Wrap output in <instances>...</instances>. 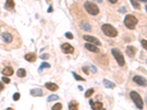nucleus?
<instances>
[{
    "instance_id": "nucleus-16",
    "label": "nucleus",
    "mask_w": 147,
    "mask_h": 110,
    "mask_svg": "<svg viewBox=\"0 0 147 110\" xmlns=\"http://www.w3.org/2000/svg\"><path fill=\"white\" fill-rule=\"evenodd\" d=\"M13 72H14V70L12 67L7 66L3 69V70L2 71V73L3 75L7 76H12L13 74Z\"/></svg>"
},
{
    "instance_id": "nucleus-36",
    "label": "nucleus",
    "mask_w": 147,
    "mask_h": 110,
    "mask_svg": "<svg viewBox=\"0 0 147 110\" xmlns=\"http://www.w3.org/2000/svg\"><path fill=\"white\" fill-rule=\"evenodd\" d=\"M0 86H1V89H0V90H1V91H2V90H4V85H2V82H1V83H0Z\"/></svg>"
},
{
    "instance_id": "nucleus-42",
    "label": "nucleus",
    "mask_w": 147,
    "mask_h": 110,
    "mask_svg": "<svg viewBox=\"0 0 147 110\" xmlns=\"http://www.w3.org/2000/svg\"><path fill=\"white\" fill-rule=\"evenodd\" d=\"M7 109H12V108H7Z\"/></svg>"
},
{
    "instance_id": "nucleus-26",
    "label": "nucleus",
    "mask_w": 147,
    "mask_h": 110,
    "mask_svg": "<svg viewBox=\"0 0 147 110\" xmlns=\"http://www.w3.org/2000/svg\"><path fill=\"white\" fill-rule=\"evenodd\" d=\"M62 108H63L62 104H61L60 103H55L54 106H52V109H53V110H60V109H62Z\"/></svg>"
},
{
    "instance_id": "nucleus-39",
    "label": "nucleus",
    "mask_w": 147,
    "mask_h": 110,
    "mask_svg": "<svg viewBox=\"0 0 147 110\" xmlns=\"http://www.w3.org/2000/svg\"><path fill=\"white\" fill-rule=\"evenodd\" d=\"M140 2H147V0H138Z\"/></svg>"
},
{
    "instance_id": "nucleus-9",
    "label": "nucleus",
    "mask_w": 147,
    "mask_h": 110,
    "mask_svg": "<svg viewBox=\"0 0 147 110\" xmlns=\"http://www.w3.org/2000/svg\"><path fill=\"white\" fill-rule=\"evenodd\" d=\"M30 95H32V97L43 96L44 93H43V90L40 88H34L30 90Z\"/></svg>"
},
{
    "instance_id": "nucleus-15",
    "label": "nucleus",
    "mask_w": 147,
    "mask_h": 110,
    "mask_svg": "<svg viewBox=\"0 0 147 110\" xmlns=\"http://www.w3.org/2000/svg\"><path fill=\"white\" fill-rule=\"evenodd\" d=\"M24 59L30 62H34L36 60L37 56L35 53H29L25 55Z\"/></svg>"
},
{
    "instance_id": "nucleus-29",
    "label": "nucleus",
    "mask_w": 147,
    "mask_h": 110,
    "mask_svg": "<svg viewBox=\"0 0 147 110\" xmlns=\"http://www.w3.org/2000/svg\"><path fill=\"white\" fill-rule=\"evenodd\" d=\"M39 58L42 59V60H48L49 58V54H44L39 56Z\"/></svg>"
},
{
    "instance_id": "nucleus-45",
    "label": "nucleus",
    "mask_w": 147,
    "mask_h": 110,
    "mask_svg": "<svg viewBox=\"0 0 147 110\" xmlns=\"http://www.w3.org/2000/svg\"><path fill=\"white\" fill-rule=\"evenodd\" d=\"M146 63H147V60H146Z\"/></svg>"
},
{
    "instance_id": "nucleus-11",
    "label": "nucleus",
    "mask_w": 147,
    "mask_h": 110,
    "mask_svg": "<svg viewBox=\"0 0 147 110\" xmlns=\"http://www.w3.org/2000/svg\"><path fill=\"white\" fill-rule=\"evenodd\" d=\"M90 107H91L92 109H103V103L102 102H99V101H96V102H94L93 101V100H90Z\"/></svg>"
},
{
    "instance_id": "nucleus-33",
    "label": "nucleus",
    "mask_w": 147,
    "mask_h": 110,
    "mask_svg": "<svg viewBox=\"0 0 147 110\" xmlns=\"http://www.w3.org/2000/svg\"><path fill=\"white\" fill-rule=\"evenodd\" d=\"M2 81H3V82L6 84H9L10 82V78H7V77H2Z\"/></svg>"
},
{
    "instance_id": "nucleus-8",
    "label": "nucleus",
    "mask_w": 147,
    "mask_h": 110,
    "mask_svg": "<svg viewBox=\"0 0 147 110\" xmlns=\"http://www.w3.org/2000/svg\"><path fill=\"white\" fill-rule=\"evenodd\" d=\"M132 80L136 82V83H137L138 85L143 86V87H145L147 85L146 80L144 77L140 76H135L133 77V78H132Z\"/></svg>"
},
{
    "instance_id": "nucleus-44",
    "label": "nucleus",
    "mask_w": 147,
    "mask_h": 110,
    "mask_svg": "<svg viewBox=\"0 0 147 110\" xmlns=\"http://www.w3.org/2000/svg\"><path fill=\"white\" fill-rule=\"evenodd\" d=\"M146 11H147V5L146 6Z\"/></svg>"
},
{
    "instance_id": "nucleus-10",
    "label": "nucleus",
    "mask_w": 147,
    "mask_h": 110,
    "mask_svg": "<svg viewBox=\"0 0 147 110\" xmlns=\"http://www.w3.org/2000/svg\"><path fill=\"white\" fill-rule=\"evenodd\" d=\"M2 38L3 41L6 44H10L13 41V36L8 32H2Z\"/></svg>"
},
{
    "instance_id": "nucleus-40",
    "label": "nucleus",
    "mask_w": 147,
    "mask_h": 110,
    "mask_svg": "<svg viewBox=\"0 0 147 110\" xmlns=\"http://www.w3.org/2000/svg\"><path fill=\"white\" fill-rule=\"evenodd\" d=\"M78 88L80 89V90H83V88H82V87H81V86H79V87H78Z\"/></svg>"
},
{
    "instance_id": "nucleus-12",
    "label": "nucleus",
    "mask_w": 147,
    "mask_h": 110,
    "mask_svg": "<svg viewBox=\"0 0 147 110\" xmlns=\"http://www.w3.org/2000/svg\"><path fill=\"white\" fill-rule=\"evenodd\" d=\"M136 49L134 46H128L127 47V49H126V53L128 55V57H133L136 54Z\"/></svg>"
},
{
    "instance_id": "nucleus-31",
    "label": "nucleus",
    "mask_w": 147,
    "mask_h": 110,
    "mask_svg": "<svg viewBox=\"0 0 147 110\" xmlns=\"http://www.w3.org/2000/svg\"><path fill=\"white\" fill-rule=\"evenodd\" d=\"M140 43H141V45H142V46L144 47L146 50L147 51V40H142L141 41H140Z\"/></svg>"
},
{
    "instance_id": "nucleus-22",
    "label": "nucleus",
    "mask_w": 147,
    "mask_h": 110,
    "mask_svg": "<svg viewBox=\"0 0 147 110\" xmlns=\"http://www.w3.org/2000/svg\"><path fill=\"white\" fill-rule=\"evenodd\" d=\"M26 75H27V72H26L25 69L19 68L17 70V76H18V77L23 78V77H25Z\"/></svg>"
},
{
    "instance_id": "nucleus-1",
    "label": "nucleus",
    "mask_w": 147,
    "mask_h": 110,
    "mask_svg": "<svg viewBox=\"0 0 147 110\" xmlns=\"http://www.w3.org/2000/svg\"><path fill=\"white\" fill-rule=\"evenodd\" d=\"M102 30L104 34L107 37L110 38H115L118 35V31L116 29L114 28L111 24L109 23H105L102 26Z\"/></svg>"
},
{
    "instance_id": "nucleus-14",
    "label": "nucleus",
    "mask_w": 147,
    "mask_h": 110,
    "mask_svg": "<svg viewBox=\"0 0 147 110\" xmlns=\"http://www.w3.org/2000/svg\"><path fill=\"white\" fill-rule=\"evenodd\" d=\"M15 2L13 0H6L5 8L7 10H12L15 8Z\"/></svg>"
},
{
    "instance_id": "nucleus-19",
    "label": "nucleus",
    "mask_w": 147,
    "mask_h": 110,
    "mask_svg": "<svg viewBox=\"0 0 147 110\" xmlns=\"http://www.w3.org/2000/svg\"><path fill=\"white\" fill-rule=\"evenodd\" d=\"M103 84H104V86H105L106 88L113 89L115 87V85L113 83V82H110V81L107 80V79H104Z\"/></svg>"
},
{
    "instance_id": "nucleus-17",
    "label": "nucleus",
    "mask_w": 147,
    "mask_h": 110,
    "mask_svg": "<svg viewBox=\"0 0 147 110\" xmlns=\"http://www.w3.org/2000/svg\"><path fill=\"white\" fill-rule=\"evenodd\" d=\"M45 87L51 91H56V90H58V86L56 84L52 83V82H47L45 84Z\"/></svg>"
},
{
    "instance_id": "nucleus-7",
    "label": "nucleus",
    "mask_w": 147,
    "mask_h": 110,
    "mask_svg": "<svg viewBox=\"0 0 147 110\" xmlns=\"http://www.w3.org/2000/svg\"><path fill=\"white\" fill-rule=\"evenodd\" d=\"M61 48L63 53L65 54H73L74 52V48L68 43H65L61 46Z\"/></svg>"
},
{
    "instance_id": "nucleus-37",
    "label": "nucleus",
    "mask_w": 147,
    "mask_h": 110,
    "mask_svg": "<svg viewBox=\"0 0 147 110\" xmlns=\"http://www.w3.org/2000/svg\"><path fill=\"white\" fill-rule=\"evenodd\" d=\"M51 12H52V6H50V7H49V10H48V13H51Z\"/></svg>"
},
{
    "instance_id": "nucleus-20",
    "label": "nucleus",
    "mask_w": 147,
    "mask_h": 110,
    "mask_svg": "<svg viewBox=\"0 0 147 110\" xmlns=\"http://www.w3.org/2000/svg\"><path fill=\"white\" fill-rule=\"evenodd\" d=\"M79 108V103H77L76 101H72L70 102L69 105V109H74L77 110Z\"/></svg>"
},
{
    "instance_id": "nucleus-43",
    "label": "nucleus",
    "mask_w": 147,
    "mask_h": 110,
    "mask_svg": "<svg viewBox=\"0 0 147 110\" xmlns=\"http://www.w3.org/2000/svg\"><path fill=\"white\" fill-rule=\"evenodd\" d=\"M146 104H147V98L146 99Z\"/></svg>"
},
{
    "instance_id": "nucleus-24",
    "label": "nucleus",
    "mask_w": 147,
    "mask_h": 110,
    "mask_svg": "<svg viewBox=\"0 0 147 110\" xmlns=\"http://www.w3.org/2000/svg\"><path fill=\"white\" fill-rule=\"evenodd\" d=\"M94 90L93 88H90V89H88V90H87V91L85 92V98H90V96H91L93 94H94Z\"/></svg>"
},
{
    "instance_id": "nucleus-3",
    "label": "nucleus",
    "mask_w": 147,
    "mask_h": 110,
    "mask_svg": "<svg viewBox=\"0 0 147 110\" xmlns=\"http://www.w3.org/2000/svg\"><path fill=\"white\" fill-rule=\"evenodd\" d=\"M129 96L138 108L140 109H142L144 108V101L142 100V98L140 97V95L137 92L131 91L130 93H129Z\"/></svg>"
},
{
    "instance_id": "nucleus-41",
    "label": "nucleus",
    "mask_w": 147,
    "mask_h": 110,
    "mask_svg": "<svg viewBox=\"0 0 147 110\" xmlns=\"http://www.w3.org/2000/svg\"><path fill=\"white\" fill-rule=\"evenodd\" d=\"M51 1H52V0H46V2H47V3H49V2H50Z\"/></svg>"
},
{
    "instance_id": "nucleus-30",
    "label": "nucleus",
    "mask_w": 147,
    "mask_h": 110,
    "mask_svg": "<svg viewBox=\"0 0 147 110\" xmlns=\"http://www.w3.org/2000/svg\"><path fill=\"white\" fill-rule=\"evenodd\" d=\"M65 36L66 37V38H68V39H70V40H71V39L74 38V35H72L71 32H65Z\"/></svg>"
},
{
    "instance_id": "nucleus-38",
    "label": "nucleus",
    "mask_w": 147,
    "mask_h": 110,
    "mask_svg": "<svg viewBox=\"0 0 147 110\" xmlns=\"http://www.w3.org/2000/svg\"><path fill=\"white\" fill-rule=\"evenodd\" d=\"M94 1H95V2H99V3H101V2H102V0H94Z\"/></svg>"
},
{
    "instance_id": "nucleus-35",
    "label": "nucleus",
    "mask_w": 147,
    "mask_h": 110,
    "mask_svg": "<svg viewBox=\"0 0 147 110\" xmlns=\"http://www.w3.org/2000/svg\"><path fill=\"white\" fill-rule=\"evenodd\" d=\"M108 1L110 2V3H112V4H115L118 2V0H108Z\"/></svg>"
},
{
    "instance_id": "nucleus-27",
    "label": "nucleus",
    "mask_w": 147,
    "mask_h": 110,
    "mask_svg": "<svg viewBox=\"0 0 147 110\" xmlns=\"http://www.w3.org/2000/svg\"><path fill=\"white\" fill-rule=\"evenodd\" d=\"M130 2H131V3H132V6H133V7H135L136 9H140V5H139L137 2H136L135 0H130Z\"/></svg>"
},
{
    "instance_id": "nucleus-25",
    "label": "nucleus",
    "mask_w": 147,
    "mask_h": 110,
    "mask_svg": "<svg viewBox=\"0 0 147 110\" xmlns=\"http://www.w3.org/2000/svg\"><path fill=\"white\" fill-rule=\"evenodd\" d=\"M72 74H73L74 77L75 78V80H77V81H82V82H85V81H86L85 79V78H82V76L77 75V74L75 73V72H72Z\"/></svg>"
},
{
    "instance_id": "nucleus-5",
    "label": "nucleus",
    "mask_w": 147,
    "mask_h": 110,
    "mask_svg": "<svg viewBox=\"0 0 147 110\" xmlns=\"http://www.w3.org/2000/svg\"><path fill=\"white\" fill-rule=\"evenodd\" d=\"M84 6H85V10H87L88 13L90 15H96L97 14L99 13V7L96 4L93 3V2L87 1V2H85Z\"/></svg>"
},
{
    "instance_id": "nucleus-34",
    "label": "nucleus",
    "mask_w": 147,
    "mask_h": 110,
    "mask_svg": "<svg viewBox=\"0 0 147 110\" xmlns=\"http://www.w3.org/2000/svg\"><path fill=\"white\" fill-rule=\"evenodd\" d=\"M90 70H91V72L93 73H96V67L95 66H94V65H91V66H90Z\"/></svg>"
},
{
    "instance_id": "nucleus-6",
    "label": "nucleus",
    "mask_w": 147,
    "mask_h": 110,
    "mask_svg": "<svg viewBox=\"0 0 147 110\" xmlns=\"http://www.w3.org/2000/svg\"><path fill=\"white\" fill-rule=\"evenodd\" d=\"M83 39L85 40H86V41L90 43V44H94V45L102 46V43L100 42V40L94 36L85 35H83Z\"/></svg>"
},
{
    "instance_id": "nucleus-21",
    "label": "nucleus",
    "mask_w": 147,
    "mask_h": 110,
    "mask_svg": "<svg viewBox=\"0 0 147 110\" xmlns=\"http://www.w3.org/2000/svg\"><path fill=\"white\" fill-rule=\"evenodd\" d=\"M51 65L50 64H49L48 62H43L41 64H40V67L38 68V71L39 72V73H41L42 72V70L44 68H50Z\"/></svg>"
},
{
    "instance_id": "nucleus-28",
    "label": "nucleus",
    "mask_w": 147,
    "mask_h": 110,
    "mask_svg": "<svg viewBox=\"0 0 147 110\" xmlns=\"http://www.w3.org/2000/svg\"><path fill=\"white\" fill-rule=\"evenodd\" d=\"M20 98H21V95L18 93H16L13 95V100L16 101L19 100Z\"/></svg>"
},
{
    "instance_id": "nucleus-32",
    "label": "nucleus",
    "mask_w": 147,
    "mask_h": 110,
    "mask_svg": "<svg viewBox=\"0 0 147 110\" xmlns=\"http://www.w3.org/2000/svg\"><path fill=\"white\" fill-rule=\"evenodd\" d=\"M88 68L87 66L85 67H83L82 68V71H83V73H85V74H87V75H89V70H88Z\"/></svg>"
},
{
    "instance_id": "nucleus-2",
    "label": "nucleus",
    "mask_w": 147,
    "mask_h": 110,
    "mask_svg": "<svg viewBox=\"0 0 147 110\" xmlns=\"http://www.w3.org/2000/svg\"><path fill=\"white\" fill-rule=\"evenodd\" d=\"M111 52H112L113 57H115V60H116V62L119 64V66H124L125 65V60H124V55L121 53V52L119 50V48H112Z\"/></svg>"
},
{
    "instance_id": "nucleus-13",
    "label": "nucleus",
    "mask_w": 147,
    "mask_h": 110,
    "mask_svg": "<svg viewBox=\"0 0 147 110\" xmlns=\"http://www.w3.org/2000/svg\"><path fill=\"white\" fill-rule=\"evenodd\" d=\"M85 48H87L88 50L94 53H99V48H97V46L94 45H92L91 44H85Z\"/></svg>"
},
{
    "instance_id": "nucleus-4",
    "label": "nucleus",
    "mask_w": 147,
    "mask_h": 110,
    "mask_svg": "<svg viewBox=\"0 0 147 110\" xmlns=\"http://www.w3.org/2000/svg\"><path fill=\"white\" fill-rule=\"evenodd\" d=\"M138 22V21L137 18L132 15H127L124 21V25L129 30H134L137 25Z\"/></svg>"
},
{
    "instance_id": "nucleus-23",
    "label": "nucleus",
    "mask_w": 147,
    "mask_h": 110,
    "mask_svg": "<svg viewBox=\"0 0 147 110\" xmlns=\"http://www.w3.org/2000/svg\"><path fill=\"white\" fill-rule=\"evenodd\" d=\"M60 99L59 98L58 95H50L47 98V101L48 102H51V101H56V100H58Z\"/></svg>"
},
{
    "instance_id": "nucleus-18",
    "label": "nucleus",
    "mask_w": 147,
    "mask_h": 110,
    "mask_svg": "<svg viewBox=\"0 0 147 110\" xmlns=\"http://www.w3.org/2000/svg\"><path fill=\"white\" fill-rule=\"evenodd\" d=\"M80 27L82 30H85V31H87V32H90V31H91V26H90L87 21L81 22Z\"/></svg>"
}]
</instances>
